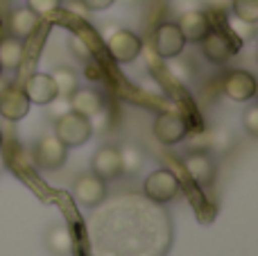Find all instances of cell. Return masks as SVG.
<instances>
[{"label": "cell", "mask_w": 258, "mask_h": 256, "mask_svg": "<svg viewBox=\"0 0 258 256\" xmlns=\"http://www.w3.org/2000/svg\"><path fill=\"white\" fill-rule=\"evenodd\" d=\"M54 136H57L66 148H80V145L91 141L93 127H91L89 118H84L68 109V111L61 113V116L57 118V122H54Z\"/></svg>", "instance_id": "obj_1"}, {"label": "cell", "mask_w": 258, "mask_h": 256, "mask_svg": "<svg viewBox=\"0 0 258 256\" xmlns=\"http://www.w3.org/2000/svg\"><path fill=\"white\" fill-rule=\"evenodd\" d=\"M179 188H181L179 177L174 175L172 170H168V168H159V170L150 172V177L145 179V184H143V195H145L150 202L168 204L179 195Z\"/></svg>", "instance_id": "obj_2"}, {"label": "cell", "mask_w": 258, "mask_h": 256, "mask_svg": "<svg viewBox=\"0 0 258 256\" xmlns=\"http://www.w3.org/2000/svg\"><path fill=\"white\" fill-rule=\"evenodd\" d=\"M68 159V148L54 134L39 139L34 145V163L41 170H59Z\"/></svg>", "instance_id": "obj_3"}, {"label": "cell", "mask_w": 258, "mask_h": 256, "mask_svg": "<svg viewBox=\"0 0 258 256\" xmlns=\"http://www.w3.org/2000/svg\"><path fill=\"white\" fill-rule=\"evenodd\" d=\"M73 198L86 209H95L107 200V181L102 177L93 175H80L77 181L73 184Z\"/></svg>", "instance_id": "obj_4"}, {"label": "cell", "mask_w": 258, "mask_h": 256, "mask_svg": "<svg viewBox=\"0 0 258 256\" xmlns=\"http://www.w3.org/2000/svg\"><path fill=\"white\" fill-rule=\"evenodd\" d=\"M107 50L113 61L118 63H132L141 54L143 41L136 32L132 30H116L107 41Z\"/></svg>", "instance_id": "obj_5"}, {"label": "cell", "mask_w": 258, "mask_h": 256, "mask_svg": "<svg viewBox=\"0 0 258 256\" xmlns=\"http://www.w3.org/2000/svg\"><path fill=\"white\" fill-rule=\"evenodd\" d=\"M152 132H154V136H156V141H159V143L177 145V143H181V141L188 136V122L183 120V116H179V113L163 111V113H159V116H156Z\"/></svg>", "instance_id": "obj_6"}, {"label": "cell", "mask_w": 258, "mask_h": 256, "mask_svg": "<svg viewBox=\"0 0 258 256\" xmlns=\"http://www.w3.org/2000/svg\"><path fill=\"white\" fill-rule=\"evenodd\" d=\"M186 48L181 30L177 23H161L154 32V50L161 59H177Z\"/></svg>", "instance_id": "obj_7"}, {"label": "cell", "mask_w": 258, "mask_h": 256, "mask_svg": "<svg viewBox=\"0 0 258 256\" xmlns=\"http://www.w3.org/2000/svg\"><path fill=\"white\" fill-rule=\"evenodd\" d=\"M32 102L27 100L25 91L16 84H9L0 89V116L9 122H18L30 113Z\"/></svg>", "instance_id": "obj_8"}, {"label": "cell", "mask_w": 258, "mask_h": 256, "mask_svg": "<svg viewBox=\"0 0 258 256\" xmlns=\"http://www.w3.org/2000/svg\"><path fill=\"white\" fill-rule=\"evenodd\" d=\"M200 43H202L204 57L213 63H227L229 59L236 54V43L220 30H209V34H206Z\"/></svg>", "instance_id": "obj_9"}, {"label": "cell", "mask_w": 258, "mask_h": 256, "mask_svg": "<svg viewBox=\"0 0 258 256\" xmlns=\"http://www.w3.org/2000/svg\"><path fill=\"white\" fill-rule=\"evenodd\" d=\"M91 170L93 175L107 179H118L122 175V159H120V148H113V145H104L91 159Z\"/></svg>", "instance_id": "obj_10"}, {"label": "cell", "mask_w": 258, "mask_h": 256, "mask_svg": "<svg viewBox=\"0 0 258 256\" xmlns=\"http://www.w3.org/2000/svg\"><path fill=\"white\" fill-rule=\"evenodd\" d=\"M222 89L227 93V98H231L233 102H247L256 95V77L249 71H231L222 82Z\"/></svg>", "instance_id": "obj_11"}, {"label": "cell", "mask_w": 258, "mask_h": 256, "mask_svg": "<svg viewBox=\"0 0 258 256\" xmlns=\"http://www.w3.org/2000/svg\"><path fill=\"white\" fill-rule=\"evenodd\" d=\"M25 95L32 104H39V107H48L54 100L59 98L57 86H54L52 77L45 75V73H34L30 80L25 82Z\"/></svg>", "instance_id": "obj_12"}, {"label": "cell", "mask_w": 258, "mask_h": 256, "mask_svg": "<svg viewBox=\"0 0 258 256\" xmlns=\"http://www.w3.org/2000/svg\"><path fill=\"white\" fill-rule=\"evenodd\" d=\"M183 166H186V172L190 175V179L202 188L215 181L218 168H215V161L206 152H190L186 157V161H183Z\"/></svg>", "instance_id": "obj_13"}, {"label": "cell", "mask_w": 258, "mask_h": 256, "mask_svg": "<svg viewBox=\"0 0 258 256\" xmlns=\"http://www.w3.org/2000/svg\"><path fill=\"white\" fill-rule=\"evenodd\" d=\"M68 109L84 118H93L95 113H100L104 109L102 95L93 89H80L77 86L71 95H68Z\"/></svg>", "instance_id": "obj_14"}, {"label": "cell", "mask_w": 258, "mask_h": 256, "mask_svg": "<svg viewBox=\"0 0 258 256\" xmlns=\"http://www.w3.org/2000/svg\"><path fill=\"white\" fill-rule=\"evenodd\" d=\"M177 27L181 30V34H183L186 41H190V43H200L211 30L209 14L197 12V9H192V12H183L181 16H179Z\"/></svg>", "instance_id": "obj_15"}, {"label": "cell", "mask_w": 258, "mask_h": 256, "mask_svg": "<svg viewBox=\"0 0 258 256\" xmlns=\"http://www.w3.org/2000/svg\"><path fill=\"white\" fill-rule=\"evenodd\" d=\"M39 23H41L39 14H34L30 7H18L9 14L7 25H9L12 36H16V39H27V36H32L39 30Z\"/></svg>", "instance_id": "obj_16"}, {"label": "cell", "mask_w": 258, "mask_h": 256, "mask_svg": "<svg viewBox=\"0 0 258 256\" xmlns=\"http://www.w3.org/2000/svg\"><path fill=\"white\" fill-rule=\"evenodd\" d=\"M23 61V39L3 36L0 39V66L3 71H18Z\"/></svg>", "instance_id": "obj_17"}, {"label": "cell", "mask_w": 258, "mask_h": 256, "mask_svg": "<svg viewBox=\"0 0 258 256\" xmlns=\"http://www.w3.org/2000/svg\"><path fill=\"white\" fill-rule=\"evenodd\" d=\"M45 247L57 256L73 254V236L66 225H52L45 234Z\"/></svg>", "instance_id": "obj_18"}, {"label": "cell", "mask_w": 258, "mask_h": 256, "mask_svg": "<svg viewBox=\"0 0 258 256\" xmlns=\"http://www.w3.org/2000/svg\"><path fill=\"white\" fill-rule=\"evenodd\" d=\"M50 77H52L54 86H57V93L63 95V98H68V95L77 89V73L73 71V68H66V66L54 68Z\"/></svg>", "instance_id": "obj_19"}, {"label": "cell", "mask_w": 258, "mask_h": 256, "mask_svg": "<svg viewBox=\"0 0 258 256\" xmlns=\"http://www.w3.org/2000/svg\"><path fill=\"white\" fill-rule=\"evenodd\" d=\"M233 14L245 23H258V0H233Z\"/></svg>", "instance_id": "obj_20"}, {"label": "cell", "mask_w": 258, "mask_h": 256, "mask_svg": "<svg viewBox=\"0 0 258 256\" xmlns=\"http://www.w3.org/2000/svg\"><path fill=\"white\" fill-rule=\"evenodd\" d=\"M120 159H122V172H136L143 166V154L136 145L120 148Z\"/></svg>", "instance_id": "obj_21"}, {"label": "cell", "mask_w": 258, "mask_h": 256, "mask_svg": "<svg viewBox=\"0 0 258 256\" xmlns=\"http://www.w3.org/2000/svg\"><path fill=\"white\" fill-rule=\"evenodd\" d=\"M68 45H71V52L75 54L77 59H82V61H91L93 52H91V48L86 45V41L82 39L80 34H73L71 39H68Z\"/></svg>", "instance_id": "obj_22"}, {"label": "cell", "mask_w": 258, "mask_h": 256, "mask_svg": "<svg viewBox=\"0 0 258 256\" xmlns=\"http://www.w3.org/2000/svg\"><path fill=\"white\" fill-rule=\"evenodd\" d=\"M27 7L39 16H45V14L57 12L61 7V0H27Z\"/></svg>", "instance_id": "obj_23"}, {"label": "cell", "mask_w": 258, "mask_h": 256, "mask_svg": "<svg viewBox=\"0 0 258 256\" xmlns=\"http://www.w3.org/2000/svg\"><path fill=\"white\" fill-rule=\"evenodd\" d=\"M229 27L236 32V36L240 41L251 39V36H254V23H245V21H240V18H233V21L229 23Z\"/></svg>", "instance_id": "obj_24"}, {"label": "cell", "mask_w": 258, "mask_h": 256, "mask_svg": "<svg viewBox=\"0 0 258 256\" xmlns=\"http://www.w3.org/2000/svg\"><path fill=\"white\" fill-rule=\"evenodd\" d=\"M242 122H245V130L251 136H258V107H249L242 113Z\"/></svg>", "instance_id": "obj_25"}, {"label": "cell", "mask_w": 258, "mask_h": 256, "mask_svg": "<svg viewBox=\"0 0 258 256\" xmlns=\"http://www.w3.org/2000/svg\"><path fill=\"white\" fill-rule=\"evenodd\" d=\"M82 3L86 5V9H91V12H102V9H109L116 0H82Z\"/></svg>", "instance_id": "obj_26"}, {"label": "cell", "mask_w": 258, "mask_h": 256, "mask_svg": "<svg viewBox=\"0 0 258 256\" xmlns=\"http://www.w3.org/2000/svg\"><path fill=\"white\" fill-rule=\"evenodd\" d=\"M89 77L93 80V77H100V68L98 66H89Z\"/></svg>", "instance_id": "obj_27"}, {"label": "cell", "mask_w": 258, "mask_h": 256, "mask_svg": "<svg viewBox=\"0 0 258 256\" xmlns=\"http://www.w3.org/2000/svg\"><path fill=\"white\" fill-rule=\"evenodd\" d=\"M3 168H5V159H3V154H0V172H3Z\"/></svg>", "instance_id": "obj_28"}, {"label": "cell", "mask_w": 258, "mask_h": 256, "mask_svg": "<svg viewBox=\"0 0 258 256\" xmlns=\"http://www.w3.org/2000/svg\"><path fill=\"white\" fill-rule=\"evenodd\" d=\"M0 145H3V132H0Z\"/></svg>", "instance_id": "obj_29"}, {"label": "cell", "mask_w": 258, "mask_h": 256, "mask_svg": "<svg viewBox=\"0 0 258 256\" xmlns=\"http://www.w3.org/2000/svg\"><path fill=\"white\" fill-rule=\"evenodd\" d=\"M0 75H3V66H0Z\"/></svg>", "instance_id": "obj_30"}, {"label": "cell", "mask_w": 258, "mask_h": 256, "mask_svg": "<svg viewBox=\"0 0 258 256\" xmlns=\"http://www.w3.org/2000/svg\"><path fill=\"white\" fill-rule=\"evenodd\" d=\"M0 89H3V84H0Z\"/></svg>", "instance_id": "obj_31"}]
</instances>
